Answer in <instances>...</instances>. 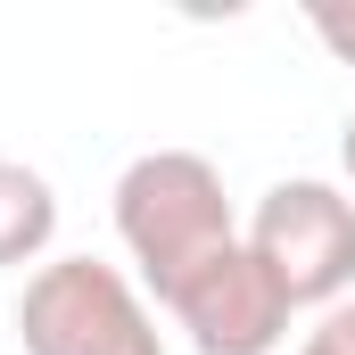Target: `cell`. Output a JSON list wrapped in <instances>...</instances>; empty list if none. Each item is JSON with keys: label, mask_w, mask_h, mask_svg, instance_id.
I'll list each match as a JSON object with an SVG mask.
<instances>
[{"label": "cell", "mask_w": 355, "mask_h": 355, "mask_svg": "<svg viewBox=\"0 0 355 355\" xmlns=\"http://www.w3.org/2000/svg\"><path fill=\"white\" fill-rule=\"evenodd\" d=\"M116 240L141 265L157 306L207 257L240 248V223H232V198H223L215 157H198V149H149V157H132L116 174Z\"/></svg>", "instance_id": "cell-1"}, {"label": "cell", "mask_w": 355, "mask_h": 355, "mask_svg": "<svg viewBox=\"0 0 355 355\" xmlns=\"http://www.w3.org/2000/svg\"><path fill=\"white\" fill-rule=\"evenodd\" d=\"M248 257L272 272V289L289 297V314L297 306H339L355 297V198L339 182H272L265 198H257V215H248Z\"/></svg>", "instance_id": "cell-2"}, {"label": "cell", "mask_w": 355, "mask_h": 355, "mask_svg": "<svg viewBox=\"0 0 355 355\" xmlns=\"http://www.w3.org/2000/svg\"><path fill=\"white\" fill-rule=\"evenodd\" d=\"M25 355H166L149 297L99 257H50L17 297Z\"/></svg>", "instance_id": "cell-3"}, {"label": "cell", "mask_w": 355, "mask_h": 355, "mask_svg": "<svg viewBox=\"0 0 355 355\" xmlns=\"http://www.w3.org/2000/svg\"><path fill=\"white\" fill-rule=\"evenodd\" d=\"M166 314L190 331L198 355H272L289 339V297H281L272 272L248 257V240L223 248V257H207V265L166 297Z\"/></svg>", "instance_id": "cell-4"}, {"label": "cell", "mask_w": 355, "mask_h": 355, "mask_svg": "<svg viewBox=\"0 0 355 355\" xmlns=\"http://www.w3.org/2000/svg\"><path fill=\"white\" fill-rule=\"evenodd\" d=\"M58 240V190L33 174L25 157H0V265H33Z\"/></svg>", "instance_id": "cell-5"}, {"label": "cell", "mask_w": 355, "mask_h": 355, "mask_svg": "<svg viewBox=\"0 0 355 355\" xmlns=\"http://www.w3.org/2000/svg\"><path fill=\"white\" fill-rule=\"evenodd\" d=\"M306 25H314V42H322L339 67H355V0H314Z\"/></svg>", "instance_id": "cell-6"}, {"label": "cell", "mask_w": 355, "mask_h": 355, "mask_svg": "<svg viewBox=\"0 0 355 355\" xmlns=\"http://www.w3.org/2000/svg\"><path fill=\"white\" fill-rule=\"evenodd\" d=\"M297 355H355V297H339V306L306 331V347H297Z\"/></svg>", "instance_id": "cell-7"}, {"label": "cell", "mask_w": 355, "mask_h": 355, "mask_svg": "<svg viewBox=\"0 0 355 355\" xmlns=\"http://www.w3.org/2000/svg\"><path fill=\"white\" fill-rule=\"evenodd\" d=\"M339 166H347V182H355V116H347V132H339Z\"/></svg>", "instance_id": "cell-8"}]
</instances>
